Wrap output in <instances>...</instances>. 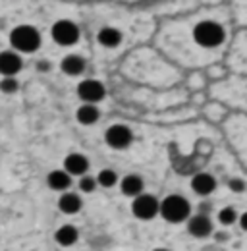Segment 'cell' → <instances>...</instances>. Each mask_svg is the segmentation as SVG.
I'll return each instance as SVG.
<instances>
[{
	"label": "cell",
	"instance_id": "1",
	"mask_svg": "<svg viewBox=\"0 0 247 251\" xmlns=\"http://www.w3.org/2000/svg\"><path fill=\"white\" fill-rule=\"evenodd\" d=\"M158 213L162 215V219L168 220V222H184V220L189 219L191 205L182 195H168L158 205Z\"/></svg>",
	"mask_w": 247,
	"mask_h": 251
},
{
	"label": "cell",
	"instance_id": "2",
	"mask_svg": "<svg viewBox=\"0 0 247 251\" xmlns=\"http://www.w3.org/2000/svg\"><path fill=\"white\" fill-rule=\"evenodd\" d=\"M193 39L199 47H205V49H215L218 45H222L224 41V29L216 24V22H201L195 25L193 29Z\"/></svg>",
	"mask_w": 247,
	"mask_h": 251
},
{
	"label": "cell",
	"instance_id": "3",
	"mask_svg": "<svg viewBox=\"0 0 247 251\" xmlns=\"http://www.w3.org/2000/svg\"><path fill=\"white\" fill-rule=\"evenodd\" d=\"M12 47L20 52H35L41 47V35L31 25H20L10 35Z\"/></svg>",
	"mask_w": 247,
	"mask_h": 251
},
{
	"label": "cell",
	"instance_id": "4",
	"mask_svg": "<svg viewBox=\"0 0 247 251\" xmlns=\"http://www.w3.org/2000/svg\"><path fill=\"white\" fill-rule=\"evenodd\" d=\"M158 201L153 195H147V193H141L137 197H133V203H131V211L137 219L141 220H151L153 217L158 215Z\"/></svg>",
	"mask_w": 247,
	"mask_h": 251
},
{
	"label": "cell",
	"instance_id": "5",
	"mask_svg": "<svg viewBox=\"0 0 247 251\" xmlns=\"http://www.w3.org/2000/svg\"><path fill=\"white\" fill-rule=\"evenodd\" d=\"M52 39L62 45V47H70V45H75L77 39H79V29L74 22L70 20H60L52 25Z\"/></svg>",
	"mask_w": 247,
	"mask_h": 251
},
{
	"label": "cell",
	"instance_id": "6",
	"mask_svg": "<svg viewBox=\"0 0 247 251\" xmlns=\"http://www.w3.org/2000/svg\"><path fill=\"white\" fill-rule=\"evenodd\" d=\"M104 141L112 147V149H127L133 141V133L127 126L122 124H114L110 126L104 133Z\"/></svg>",
	"mask_w": 247,
	"mask_h": 251
},
{
	"label": "cell",
	"instance_id": "7",
	"mask_svg": "<svg viewBox=\"0 0 247 251\" xmlns=\"http://www.w3.org/2000/svg\"><path fill=\"white\" fill-rule=\"evenodd\" d=\"M77 95L81 100H85V104H95L104 97V85L97 79H83L77 85Z\"/></svg>",
	"mask_w": 247,
	"mask_h": 251
},
{
	"label": "cell",
	"instance_id": "8",
	"mask_svg": "<svg viewBox=\"0 0 247 251\" xmlns=\"http://www.w3.org/2000/svg\"><path fill=\"white\" fill-rule=\"evenodd\" d=\"M187 230L195 238H207V236L213 234V222H211V219L207 215H201L199 213V215L189 217V220H187Z\"/></svg>",
	"mask_w": 247,
	"mask_h": 251
},
{
	"label": "cell",
	"instance_id": "9",
	"mask_svg": "<svg viewBox=\"0 0 247 251\" xmlns=\"http://www.w3.org/2000/svg\"><path fill=\"white\" fill-rule=\"evenodd\" d=\"M64 168L68 176H85V172L89 170V160L79 153H72L64 158Z\"/></svg>",
	"mask_w": 247,
	"mask_h": 251
},
{
	"label": "cell",
	"instance_id": "10",
	"mask_svg": "<svg viewBox=\"0 0 247 251\" xmlns=\"http://www.w3.org/2000/svg\"><path fill=\"white\" fill-rule=\"evenodd\" d=\"M20 70H22V58H20V54H16L12 50L0 52V74L4 77H14Z\"/></svg>",
	"mask_w": 247,
	"mask_h": 251
},
{
	"label": "cell",
	"instance_id": "11",
	"mask_svg": "<svg viewBox=\"0 0 247 251\" xmlns=\"http://www.w3.org/2000/svg\"><path fill=\"white\" fill-rule=\"evenodd\" d=\"M216 188V180L213 178V174L209 172H197L193 178H191V189L197 193V195H209L213 193V189Z\"/></svg>",
	"mask_w": 247,
	"mask_h": 251
},
{
	"label": "cell",
	"instance_id": "12",
	"mask_svg": "<svg viewBox=\"0 0 247 251\" xmlns=\"http://www.w3.org/2000/svg\"><path fill=\"white\" fill-rule=\"evenodd\" d=\"M143 188H145V184H143L141 176H137V174H127L125 178H122V182H120V189H122L124 195H127V197L141 195Z\"/></svg>",
	"mask_w": 247,
	"mask_h": 251
},
{
	"label": "cell",
	"instance_id": "13",
	"mask_svg": "<svg viewBox=\"0 0 247 251\" xmlns=\"http://www.w3.org/2000/svg\"><path fill=\"white\" fill-rule=\"evenodd\" d=\"M81 197L77 193H62L58 199V209L66 215H75L81 209Z\"/></svg>",
	"mask_w": 247,
	"mask_h": 251
},
{
	"label": "cell",
	"instance_id": "14",
	"mask_svg": "<svg viewBox=\"0 0 247 251\" xmlns=\"http://www.w3.org/2000/svg\"><path fill=\"white\" fill-rule=\"evenodd\" d=\"M62 72L68 75H79L85 70V60L79 54H68L60 64Z\"/></svg>",
	"mask_w": 247,
	"mask_h": 251
},
{
	"label": "cell",
	"instance_id": "15",
	"mask_svg": "<svg viewBox=\"0 0 247 251\" xmlns=\"http://www.w3.org/2000/svg\"><path fill=\"white\" fill-rule=\"evenodd\" d=\"M97 39H99V43L102 47L114 49V47H118L122 43V33L118 31V29H114V27H102L99 31V35H97Z\"/></svg>",
	"mask_w": 247,
	"mask_h": 251
},
{
	"label": "cell",
	"instance_id": "16",
	"mask_svg": "<svg viewBox=\"0 0 247 251\" xmlns=\"http://www.w3.org/2000/svg\"><path fill=\"white\" fill-rule=\"evenodd\" d=\"M99 116H100V112H99V108H97L95 104H81V106L77 108V112H75L77 122L83 126L95 124V122L99 120Z\"/></svg>",
	"mask_w": 247,
	"mask_h": 251
},
{
	"label": "cell",
	"instance_id": "17",
	"mask_svg": "<svg viewBox=\"0 0 247 251\" xmlns=\"http://www.w3.org/2000/svg\"><path fill=\"white\" fill-rule=\"evenodd\" d=\"M47 180H49V186L54 191H66L72 186V176H68L64 170H52Z\"/></svg>",
	"mask_w": 247,
	"mask_h": 251
},
{
	"label": "cell",
	"instance_id": "18",
	"mask_svg": "<svg viewBox=\"0 0 247 251\" xmlns=\"http://www.w3.org/2000/svg\"><path fill=\"white\" fill-rule=\"evenodd\" d=\"M77 228H74V226H70V224H66V226H62L56 230V234H54V238H56V242L64 246V248H68V246H74L75 242H77Z\"/></svg>",
	"mask_w": 247,
	"mask_h": 251
},
{
	"label": "cell",
	"instance_id": "19",
	"mask_svg": "<svg viewBox=\"0 0 247 251\" xmlns=\"http://www.w3.org/2000/svg\"><path fill=\"white\" fill-rule=\"evenodd\" d=\"M95 180H97V184L102 186V188H112V186H116V182H118V174H116L114 170H110V168H104V170L99 172V176H97Z\"/></svg>",
	"mask_w": 247,
	"mask_h": 251
},
{
	"label": "cell",
	"instance_id": "20",
	"mask_svg": "<svg viewBox=\"0 0 247 251\" xmlns=\"http://www.w3.org/2000/svg\"><path fill=\"white\" fill-rule=\"evenodd\" d=\"M218 220H220V224L230 226V224H234V222L238 220V213H236L234 207H224V209L218 213Z\"/></svg>",
	"mask_w": 247,
	"mask_h": 251
},
{
	"label": "cell",
	"instance_id": "21",
	"mask_svg": "<svg viewBox=\"0 0 247 251\" xmlns=\"http://www.w3.org/2000/svg\"><path fill=\"white\" fill-rule=\"evenodd\" d=\"M97 188V180L93 178V176H81V180H79V189L83 191V193H91L95 191Z\"/></svg>",
	"mask_w": 247,
	"mask_h": 251
},
{
	"label": "cell",
	"instance_id": "22",
	"mask_svg": "<svg viewBox=\"0 0 247 251\" xmlns=\"http://www.w3.org/2000/svg\"><path fill=\"white\" fill-rule=\"evenodd\" d=\"M0 91L2 93H16L18 91V81L14 77H4L0 81Z\"/></svg>",
	"mask_w": 247,
	"mask_h": 251
},
{
	"label": "cell",
	"instance_id": "23",
	"mask_svg": "<svg viewBox=\"0 0 247 251\" xmlns=\"http://www.w3.org/2000/svg\"><path fill=\"white\" fill-rule=\"evenodd\" d=\"M228 188L232 189L234 193H244V191H246V182H244L242 178H232V180L228 182Z\"/></svg>",
	"mask_w": 247,
	"mask_h": 251
},
{
	"label": "cell",
	"instance_id": "24",
	"mask_svg": "<svg viewBox=\"0 0 247 251\" xmlns=\"http://www.w3.org/2000/svg\"><path fill=\"white\" fill-rule=\"evenodd\" d=\"M37 70L39 72H49L50 70V64L47 62V60H41V62H37Z\"/></svg>",
	"mask_w": 247,
	"mask_h": 251
},
{
	"label": "cell",
	"instance_id": "25",
	"mask_svg": "<svg viewBox=\"0 0 247 251\" xmlns=\"http://www.w3.org/2000/svg\"><path fill=\"white\" fill-rule=\"evenodd\" d=\"M238 220H240V226H242V230H246L247 232V211L242 215V217H238Z\"/></svg>",
	"mask_w": 247,
	"mask_h": 251
},
{
	"label": "cell",
	"instance_id": "26",
	"mask_svg": "<svg viewBox=\"0 0 247 251\" xmlns=\"http://www.w3.org/2000/svg\"><path fill=\"white\" fill-rule=\"evenodd\" d=\"M226 238H228V236H226L224 232H220V234H216V242H226Z\"/></svg>",
	"mask_w": 247,
	"mask_h": 251
},
{
	"label": "cell",
	"instance_id": "27",
	"mask_svg": "<svg viewBox=\"0 0 247 251\" xmlns=\"http://www.w3.org/2000/svg\"><path fill=\"white\" fill-rule=\"evenodd\" d=\"M153 251H168V250H164V248H158V250H153Z\"/></svg>",
	"mask_w": 247,
	"mask_h": 251
}]
</instances>
